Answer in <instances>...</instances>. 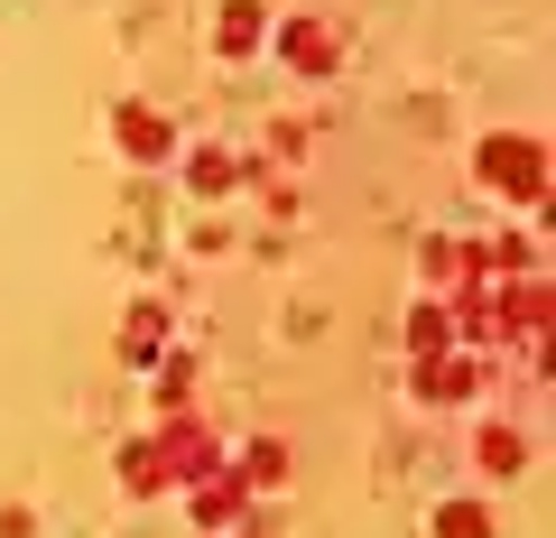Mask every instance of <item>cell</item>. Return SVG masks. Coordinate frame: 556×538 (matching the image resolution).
Masks as SVG:
<instances>
[{
  "mask_svg": "<svg viewBox=\"0 0 556 538\" xmlns=\"http://www.w3.org/2000/svg\"><path fill=\"white\" fill-rule=\"evenodd\" d=\"M278 57H288V75H334L343 65V38L325 20H288L278 28Z\"/></svg>",
  "mask_w": 556,
  "mask_h": 538,
  "instance_id": "obj_4",
  "label": "cell"
},
{
  "mask_svg": "<svg viewBox=\"0 0 556 538\" xmlns=\"http://www.w3.org/2000/svg\"><path fill=\"white\" fill-rule=\"evenodd\" d=\"M186 186H195V196H232L241 159H232V149H195V159H186Z\"/></svg>",
  "mask_w": 556,
  "mask_h": 538,
  "instance_id": "obj_10",
  "label": "cell"
},
{
  "mask_svg": "<svg viewBox=\"0 0 556 538\" xmlns=\"http://www.w3.org/2000/svg\"><path fill=\"white\" fill-rule=\"evenodd\" d=\"M159 390H167V409H186V390H195V362L167 353V362H159Z\"/></svg>",
  "mask_w": 556,
  "mask_h": 538,
  "instance_id": "obj_14",
  "label": "cell"
},
{
  "mask_svg": "<svg viewBox=\"0 0 556 538\" xmlns=\"http://www.w3.org/2000/svg\"><path fill=\"white\" fill-rule=\"evenodd\" d=\"M121 483H130V492H167V464H159V446H121Z\"/></svg>",
  "mask_w": 556,
  "mask_h": 538,
  "instance_id": "obj_11",
  "label": "cell"
},
{
  "mask_svg": "<svg viewBox=\"0 0 556 538\" xmlns=\"http://www.w3.org/2000/svg\"><path fill=\"white\" fill-rule=\"evenodd\" d=\"M149 446H159L167 483H204V474L223 464V437H214L204 418H167V437H149Z\"/></svg>",
  "mask_w": 556,
  "mask_h": 538,
  "instance_id": "obj_2",
  "label": "cell"
},
{
  "mask_svg": "<svg viewBox=\"0 0 556 538\" xmlns=\"http://www.w3.org/2000/svg\"><path fill=\"white\" fill-rule=\"evenodd\" d=\"M241 501H251V492H241V483L223 474V464L195 483V520H204V529H232V520H241Z\"/></svg>",
  "mask_w": 556,
  "mask_h": 538,
  "instance_id": "obj_8",
  "label": "cell"
},
{
  "mask_svg": "<svg viewBox=\"0 0 556 538\" xmlns=\"http://www.w3.org/2000/svg\"><path fill=\"white\" fill-rule=\"evenodd\" d=\"M121 149H130V167H159L167 149H177V130H167V112H149V102H130V112H121Z\"/></svg>",
  "mask_w": 556,
  "mask_h": 538,
  "instance_id": "obj_5",
  "label": "cell"
},
{
  "mask_svg": "<svg viewBox=\"0 0 556 538\" xmlns=\"http://www.w3.org/2000/svg\"><path fill=\"white\" fill-rule=\"evenodd\" d=\"M241 492H278V483H288V446H278V437H251V455H241Z\"/></svg>",
  "mask_w": 556,
  "mask_h": 538,
  "instance_id": "obj_9",
  "label": "cell"
},
{
  "mask_svg": "<svg viewBox=\"0 0 556 538\" xmlns=\"http://www.w3.org/2000/svg\"><path fill=\"white\" fill-rule=\"evenodd\" d=\"M121 343H130V353H149V343H159V306H130V325H121Z\"/></svg>",
  "mask_w": 556,
  "mask_h": 538,
  "instance_id": "obj_15",
  "label": "cell"
},
{
  "mask_svg": "<svg viewBox=\"0 0 556 538\" xmlns=\"http://www.w3.org/2000/svg\"><path fill=\"white\" fill-rule=\"evenodd\" d=\"M260 38H269V10H260V0H232V10L214 20V47H223V57H251Z\"/></svg>",
  "mask_w": 556,
  "mask_h": 538,
  "instance_id": "obj_6",
  "label": "cell"
},
{
  "mask_svg": "<svg viewBox=\"0 0 556 538\" xmlns=\"http://www.w3.org/2000/svg\"><path fill=\"white\" fill-rule=\"evenodd\" d=\"M473 177L492 186V196H510V204H547V149H538L529 130H492L482 159H473Z\"/></svg>",
  "mask_w": 556,
  "mask_h": 538,
  "instance_id": "obj_1",
  "label": "cell"
},
{
  "mask_svg": "<svg viewBox=\"0 0 556 538\" xmlns=\"http://www.w3.org/2000/svg\"><path fill=\"white\" fill-rule=\"evenodd\" d=\"M408 343H417V353H445V343H455V316H445V298L408 316Z\"/></svg>",
  "mask_w": 556,
  "mask_h": 538,
  "instance_id": "obj_12",
  "label": "cell"
},
{
  "mask_svg": "<svg viewBox=\"0 0 556 538\" xmlns=\"http://www.w3.org/2000/svg\"><path fill=\"white\" fill-rule=\"evenodd\" d=\"M519 464H529V437H519V427H482L473 437V474H519Z\"/></svg>",
  "mask_w": 556,
  "mask_h": 538,
  "instance_id": "obj_7",
  "label": "cell"
},
{
  "mask_svg": "<svg viewBox=\"0 0 556 538\" xmlns=\"http://www.w3.org/2000/svg\"><path fill=\"white\" fill-rule=\"evenodd\" d=\"M482 372H492V353H417V399L427 409H455V399L482 390Z\"/></svg>",
  "mask_w": 556,
  "mask_h": 538,
  "instance_id": "obj_3",
  "label": "cell"
},
{
  "mask_svg": "<svg viewBox=\"0 0 556 538\" xmlns=\"http://www.w3.org/2000/svg\"><path fill=\"white\" fill-rule=\"evenodd\" d=\"M437 538H492V511H482V501H445V511H437Z\"/></svg>",
  "mask_w": 556,
  "mask_h": 538,
  "instance_id": "obj_13",
  "label": "cell"
}]
</instances>
